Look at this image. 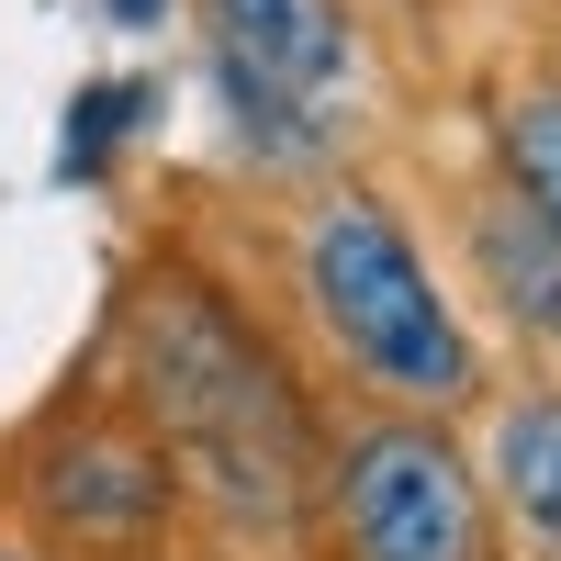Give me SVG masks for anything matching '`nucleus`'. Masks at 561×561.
<instances>
[{"label": "nucleus", "instance_id": "nucleus-1", "mask_svg": "<svg viewBox=\"0 0 561 561\" xmlns=\"http://www.w3.org/2000/svg\"><path fill=\"white\" fill-rule=\"evenodd\" d=\"M293 280H304V304L325 325V348L348 359V382H370L382 404L438 415V404L483 393V348L460 337L427 248L404 237V214L382 192H325L293 225Z\"/></svg>", "mask_w": 561, "mask_h": 561}, {"label": "nucleus", "instance_id": "nucleus-2", "mask_svg": "<svg viewBox=\"0 0 561 561\" xmlns=\"http://www.w3.org/2000/svg\"><path fill=\"white\" fill-rule=\"evenodd\" d=\"M135 370H147L158 427L225 483V505L280 517L304 472V393L280 382V359L259 348V325L237 304H214L203 280H158L135 304Z\"/></svg>", "mask_w": 561, "mask_h": 561}, {"label": "nucleus", "instance_id": "nucleus-3", "mask_svg": "<svg viewBox=\"0 0 561 561\" xmlns=\"http://www.w3.org/2000/svg\"><path fill=\"white\" fill-rule=\"evenodd\" d=\"M325 517L348 561H494V505L438 415H370L337 438Z\"/></svg>", "mask_w": 561, "mask_h": 561}, {"label": "nucleus", "instance_id": "nucleus-4", "mask_svg": "<svg viewBox=\"0 0 561 561\" xmlns=\"http://www.w3.org/2000/svg\"><path fill=\"white\" fill-rule=\"evenodd\" d=\"M180 505V472L147 427L124 415H90V427H57L34 449V517L57 528L79 561H124V550H158Z\"/></svg>", "mask_w": 561, "mask_h": 561}, {"label": "nucleus", "instance_id": "nucleus-5", "mask_svg": "<svg viewBox=\"0 0 561 561\" xmlns=\"http://www.w3.org/2000/svg\"><path fill=\"white\" fill-rule=\"evenodd\" d=\"M203 23H214V57L225 68L293 90V102H337L348 68H359L348 0H203Z\"/></svg>", "mask_w": 561, "mask_h": 561}, {"label": "nucleus", "instance_id": "nucleus-6", "mask_svg": "<svg viewBox=\"0 0 561 561\" xmlns=\"http://www.w3.org/2000/svg\"><path fill=\"white\" fill-rule=\"evenodd\" d=\"M472 259H483L494 314L517 325L528 348H550V359H561V225H539L517 192H494V203L472 214Z\"/></svg>", "mask_w": 561, "mask_h": 561}, {"label": "nucleus", "instance_id": "nucleus-7", "mask_svg": "<svg viewBox=\"0 0 561 561\" xmlns=\"http://www.w3.org/2000/svg\"><path fill=\"white\" fill-rule=\"evenodd\" d=\"M494 494L528 539L561 550V393H517L494 404Z\"/></svg>", "mask_w": 561, "mask_h": 561}, {"label": "nucleus", "instance_id": "nucleus-8", "mask_svg": "<svg viewBox=\"0 0 561 561\" xmlns=\"http://www.w3.org/2000/svg\"><path fill=\"white\" fill-rule=\"evenodd\" d=\"M505 192L539 225H561V90H528V102L505 113Z\"/></svg>", "mask_w": 561, "mask_h": 561}, {"label": "nucleus", "instance_id": "nucleus-9", "mask_svg": "<svg viewBox=\"0 0 561 561\" xmlns=\"http://www.w3.org/2000/svg\"><path fill=\"white\" fill-rule=\"evenodd\" d=\"M135 124H147V79H102V90H79V113H68V135H57V169H68V180H102V158L124 147Z\"/></svg>", "mask_w": 561, "mask_h": 561}, {"label": "nucleus", "instance_id": "nucleus-10", "mask_svg": "<svg viewBox=\"0 0 561 561\" xmlns=\"http://www.w3.org/2000/svg\"><path fill=\"white\" fill-rule=\"evenodd\" d=\"M169 12V0H113V23H158Z\"/></svg>", "mask_w": 561, "mask_h": 561}, {"label": "nucleus", "instance_id": "nucleus-11", "mask_svg": "<svg viewBox=\"0 0 561 561\" xmlns=\"http://www.w3.org/2000/svg\"><path fill=\"white\" fill-rule=\"evenodd\" d=\"M0 561H23V550H0Z\"/></svg>", "mask_w": 561, "mask_h": 561}]
</instances>
